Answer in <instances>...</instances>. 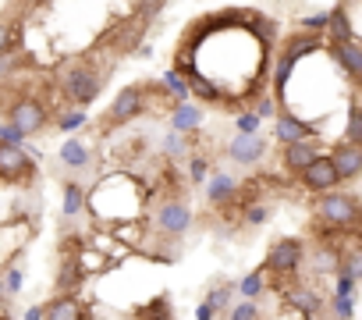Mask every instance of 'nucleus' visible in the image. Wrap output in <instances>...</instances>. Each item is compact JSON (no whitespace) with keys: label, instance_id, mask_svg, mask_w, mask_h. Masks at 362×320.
Wrapping results in <instances>:
<instances>
[{"label":"nucleus","instance_id":"f257e3e1","mask_svg":"<svg viewBox=\"0 0 362 320\" xmlns=\"http://www.w3.org/2000/svg\"><path fill=\"white\" fill-rule=\"evenodd\" d=\"M320 217L330 224V228H351L358 217H362V210H358V203L351 200V196H344V193H323V200H320Z\"/></svg>","mask_w":362,"mask_h":320},{"label":"nucleus","instance_id":"f03ea898","mask_svg":"<svg viewBox=\"0 0 362 320\" xmlns=\"http://www.w3.org/2000/svg\"><path fill=\"white\" fill-rule=\"evenodd\" d=\"M298 178H302V185H305L309 193H320V196L341 185V171H337V164H334V156H316Z\"/></svg>","mask_w":362,"mask_h":320},{"label":"nucleus","instance_id":"7ed1b4c3","mask_svg":"<svg viewBox=\"0 0 362 320\" xmlns=\"http://www.w3.org/2000/svg\"><path fill=\"white\" fill-rule=\"evenodd\" d=\"M68 96L78 103V107H86V103H93L96 96H100V89H103V79L93 72V68H75V72H68Z\"/></svg>","mask_w":362,"mask_h":320},{"label":"nucleus","instance_id":"20e7f679","mask_svg":"<svg viewBox=\"0 0 362 320\" xmlns=\"http://www.w3.org/2000/svg\"><path fill=\"white\" fill-rule=\"evenodd\" d=\"M33 171V156L18 146V142H0V178L4 182H18Z\"/></svg>","mask_w":362,"mask_h":320},{"label":"nucleus","instance_id":"39448f33","mask_svg":"<svg viewBox=\"0 0 362 320\" xmlns=\"http://www.w3.org/2000/svg\"><path fill=\"white\" fill-rule=\"evenodd\" d=\"M298 263H302V242H295V239H281L267 253V270H274V274H291Z\"/></svg>","mask_w":362,"mask_h":320},{"label":"nucleus","instance_id":"423d86ee","mask_svg":"<svg viewBox=\"0 0 362 320\" xmlns=\"http://www.w3.org/2000/svg\"><path fill=\"white\" fill-rule=\"evenodd\" d=\"M142 110V89L139 86H128V89H121L117 93V100L110 103V110H107V125H124V121H132L135 114Z\"/></svg>","mask_w":362,"mask_h":320},{"label":"nucleus","instance_id":"0eeeda50","mask_svg":"<svg viewBox=\"0 0 362 320\" xmlns=\"http://www.w3.org/2000/svg\"><path fill=\"white\" fill-rule=\"evenodd\" d=\"M11 121H15L25 135H33V132H40V128L47 125V110H43V103H40V100L22 96V100L11 107Z\"/></svg>","mask_w":362,"mask_h":320},{"label":"nucleus","instance_id":"6e6552de","mask_svg":"<svg viewBox=\"0 0 362 320\" xmlns=\"http://www.w3.org/2000/svg\"><path fill=\"white\" fill-rule=\"evenodd\" d=\"M334 164H337V171H341V178H355L358 171H362V142H351V139H344V142H337L334 146Z\"/></svg>","mask_w":362,"mask_h":320},{"label":"nucleus","instance_id":"1a4fd4ad","mask_svg":"<svg viewBox=\"0 0 362 320\" xmlns=\"http://www.w3.org/2000/svg\"><path fill=\"white\" fill-rule=\"evenodd\" d=\"M330 54H334V61L348 72V79H358V82H362V47H358L355 40H334Z\"/></svg>","mask_w":362,"mask_h":320},{"label":"nucleus","instance_id":"9d476101","mask_svg":"<svg viewBox=\"0 0 362 320\" xmlns=\"http://www.w3.org/2000/svg\"><path fill=\"white\" fill-rule=\"evenodd\" d=\"M156 221H160V228H163L167 235H181V232L192 224V214H189L185 203H163L160 214H156Z\"/></svg>","mask_w":362,"mask_h":320},{"label":"nucleus","instance_id":"9b49d317","mask_svg":"<svg viewBox=\"0 0 362 320\" xmlns=\"http://www.w3.org/2000/svg\"><path fill=\"white\" fill-rule=\"evenodd\" d=\"M316 156H320V153H316V146H313L309 139H298V142H288V149H284V164H288V171L302 175Z\"/></svg>","mask_w":362,"mask_h":320},{"label":"nucleus","instance_id":"f8f14e48","mask_svg":"<svg viewBox=\"0 0 362 320\" xmlns=\"http://www.w3.org/2000/svg\"><path fill=\"white\" fill-rule=\"evenodd\" d=\"M274 135H277V142H298V139H309V125L302 121V118H295V114H277V125H274Z\"/></svg>","mask_w":362,"mask_h":320},{"label":"nucleus","instance_id":"ddd939ff","mask_svg":"<svg viewBox=\"0 0 362 320\" xmlns=\"http://www.w3.org/2000/svg\"><path fill=\"white\" fill-rule=\"evenodd\" d=\"M231 156L238 164H252V160L263 156V139L256 132H238V139L231 142Z\"/></svg>","mask_w":362,"mask_h":320},{"label":"nucleus","instance_id":"4468645a","mask_svg":"<svg viewBox=\"0 0 362 320\" xmlns=\"http://www.w3.org/2000/svg\"><path fill=\"white\" fill-rule=\"evenodd\" d=\"M47 309V316L50 320H78L86 309H82V302L78 299H71V295H61V299H54L50 306H43Z\"/></svg>","mask_w":362,"mask_h":320},{"label":"nucleus","instance_id":"2eb2a0df","mask_svg":"<svg viewBox=\"0 0 362 320\" xmlns=\"http://www.w3.org/2000/svg\"><path fill=\"white\" fill-rule=\"evenodd\" d=\"M288 302H291V306H295L302 316H316V313L323 309V302H320V295H316L313 288H291Z\"/></svg>","mask_w":362,"mask_h":320},{"label":"nucleus","instance_id":"dca6fc26","mask_svg":"<svg viewBox=\"0 0 362 320\" xmlns=\"http://www.w3.org/2000/svg\"><path fill=\"white\" fill-rule=\"evenodd\" d=\"M61 160H64L68 168H86V164H89V149H86V142L68 139V142L61 146Z\"/></svg>","mask_w":362,"mask_h":320},{"label":"nucleus","instance_id":"f3484780","mask_svg":"<svg viewBox=\"0 0 362 320\" xmlns=\"http://www.w3.org/2000/svg\"><path fill=\"white\" fill-rule=\"evenodd\" d=\"M206 196H210L214 203H224V200H231V196H235V178H231V175H214V178H210V189H206Z\"/></svg>","mask_w":362,"mask_h":320},{"label":"nucleus","instance_id":"a211bd4d","mask_svg":"<svg viewBox=\"0 0 362 320\" xmlns=\"http://www.w3.org/2000/svg\"><path fill=\"white\" fill-rule=\"evenodd\" d=\"M185 82H189V93H192V96H199V100H217V86H214L206 75L192 72V75H185Z\"/></svg>","mask_w":362,"mask_h":320},{"label":"nucleus","instance_id":"6ab92c4d","mask_svg":"<svg viewBox=\"0 0 362 320\" xmlns=\"http://www.w3.org/2000/svg\"><path fill=\"white\" fill-rule=\"evenodd\" d=\"M196 125H199V110H196V107L181 103V107L174 110V132H192Z\"/></svg>","mask_w":362,"mask_h":320},{"label":"nucleus","instance_id":"aec40b11","mask_svg":"<svg viewBox=\"0 0 362 320\" xmlns=\"http://www.w3.org/2000/svg\"><path fill=\"white\" fill-rule=\"evenodd\" d=\"M313 263H316V270H323V274H334V270L341 274V267H344V263H341V256H337L334 249H316Z\"/></svg>","mask_w":362,"mask_h":320},{"label":"nucleus","instance_id":"412c9836","mask_svg":"<svg viewBox=\"0 0 362 320\" xmlns=\"http://www.w3.org/2000/svg\"><path fill=\"white\" fill-rule=\"evenodd\" d=\"M327 29H330L334 40H351V22H348V15H344L341 8L330 11V25H327Z\"/></svg>","mask_w":362,"mask_h":320},{"label":"nucleus","instance_id":"4be33fe9","mask_svg":"<svg viewBox=\"0 0 362 320\" xmlns=\"http://www.w3.org/2000/svg\"><path fill=\"white\" fill-rule=\"evenodd\" d=\"M82 203H86L82 185H64V214H68V217H75V214L82 210Z\"/></svg>","mask_w":362,"mask_h":320},{"label":"nucleus","instance_id":"5701e85b","mask_svg":"<svg viewBox=\"0 0 362 320\" xmlns=\"http://www.w3.org/2000/svg\"><path fill=\"white\" fill-rule=\"evenodd\" d=\"M316 47H320L316 36H309V40H291V43L284 47V57H288V61H298L305 50H316Z\"/></svg>","mask_w":362,"mask_h":320},{"label":"nucleus","instance_id":"b1692460","mask_svg":"<svg viewBox=\"0 0 362 320\" xmlns=\"http://www.w3.org/2000/svg\"><path fill=\"white\" fill-rule=\"evenodd\" d=\"M259 292H263V270H252V274L242 281V295H245V299H256Z\"/></svg>","mask_w":362,"mask_h":320},{"label":"nucleus","instance_id":"393cba45","mask_svg":"<svg viewBox=\"0 0 362 320\" xmlns=\"http://www.w3.org/2000/svg\"><path fill=\"white\" fill-rule=\"evenodd\" d=\"M348 139L351 142H362V107H351L348 110Z\"/></svg>","mask_w":362,"mask_h":320},{"label":"nucleus","instance_id":"a878e982","mask_svg":"<svg viewBox=\"0 0 362 320\" xmlns=\"http://www.w3.org/2000/svg\"><path fill=\"white\" fill-rule=\"evenodd\" d=\"M228 299H231V288H228V285H224V288H214V292H210V299H206V302H210V306H214V313H224V309H228Z\"/></svg>","mask_w":362,"mask_h":320},{"label":"nucleus","instance_id":"bb28decb","mask_svg":"<svg viewBox=\"0 0 362 320\" xmlns=\"http://www.w3.org/2000/svg\"><path fill=\"white\" fill-rule=\"evenodd\" d=\"M341 270H348L351 278H358V281H362V246L348 253V260H344V267H341Z\"/></svg>","mask_w":362,"mask_h":320},{"label":"nucleus","instance_id":"cd10ccee","mask_svg":"<svg viewBox=\"0 0 362 320\" xmlns=\"http://www.w3.org/2000/svg\"><path fill=\"white\" fill-rule=\"evenodd\" d=\"M231 316H235V320H256V316H259V306H256V302H242V306L231 309Z\"/></svg>","mask_w":362,"mask_h":320},{"label":"nucleus","instance_id":"c85d7f7f","mask_svg":"<svg viewBox=\"0 0 362 320\" xmlns=\"http://www.w3.org/2000/svg\"><path fill=\"white\" fill-rule=\"evenodd\" d=\"M25 139V132L11 121V125H4V128H0V142H22Z\"/></svg>","mask_w":362,"mask_h":320},{"label":"nucleus","instance_id":"c756f323","mask_svg":"<svg viewBox=\"0 0 362 320\" xmlns=\"http://www.w3.org/2000/svg\"><path fill=\"white\" fill-rule=\"evenodd\" d=\"M174 68H177L181 75H192V72H196V64H192V50H181L177 61H174Z\"/></svg>","mask_w":362,"mask_h":320},{"label":"nucleus","instance_id":"7c9ffc66","mask_svg":"<svg viewBox=\"0 0 362 320\" xmlns=\"http://www.w3.org/2000/svg\"><path fill=\"white\" fill-rule=\"evenodd\" d=\"M334 313H337V316H351V295H348V292H341V295L334 299Z\"/></svg>","mask_w":362,"mask_h":320},{"label":"nucleus","instance_id":"2f4dec72","mask_svg":"<svg viewBox=\"0 0 362 320\" xmlns=\"http://www.w3.org/2000/svg\"><path fill=\"white\" fill-rule=\"evenodd\" d=\"M78 125H86V114H82V110H75V114L61 118V128H64V132H75Z\"/></svg>","mask_w":362,"mask_h":320},{"label":"nucleus","instance_id":"473e14b6","mask_svg":"<svg viewBox=\"0 0 362 320\" xmlns=\"http://www.w3.org/2000/svg\"><path fill=\"white\" fill-rule=\"evenodd\" d=\"M11 43H15L11 25H8V22H0V54H8V50H11Z\"/></svg>","mask_w":362,"mask_h":320},{"label":"nucleus","instance_id":"72a5a7b5","mask_svg":"<svg viewBox=\"0 0 362 320\" xmlns=\"http://www.w3.org/2000/svg\"><path fill=\"white\" fill-rule=\"evenodd\" d=\"M78 278H82V270H78V267H64V274H61V281H57V285H61V288H71Z\"/></svg>","mask_w":362,"mask_h":320},{"label":"nucleus","instance_id":"f704fd0d","mask_svg":"<svg viewBox=\"0 0 362 320\" xmlns=\"http://www.w3.org/2000/svg\"><path fill=\"white\" fill-rule=\"evenodd\" d=\"M238 128H242V132H256V128H259V114H242V118H238Z\"/></svg>","mask_w":362,"mask_h":320},{"label":"nucleus","instance_id":"c9c22d12","mask_svg":"<svg viewBox=\"0 0 362 320\" xmlns=\"http://www.w3.org/2000/svg\"><path fill=\"white\" fill-rule=\"evenodd\" d=\"M323 25H330V15H313L302 22V29H323Z\"/></svg>","mask_w":362,"mask_h":320},{"label":"nucleus","instance_id":"e433bc0d","mask_svg":"<svg viewBox=\"0 0 362 320\" xmlns=\"http://www.w3.org/2000/svg\"><path fill=\"white\" fill-rule=\"evenodd\" d=\"M245 221H249V224H263V221H267V207H249Z\"/></svg>","mask_w":362,"mask_h":320},{"label":"nucleus","instance_id":"4c0bfd02","mask_svg":"<svg viewBox=\"0 0 362 320\" xmlns=\"http://www.w3.org/2000/svg\"><path fill=\"white\" fill-rule=\"evenodd\" d=\"M8 288H11V292H18V288H22V274H18V270H11V274H8Z\"/></svg>","mask_w":362,"mask_h":320},{"label":"nucleus","instance_id":"58836bf2","mask_svg":"<svg viewBox=\"0 0 362 320\" xmlns=\"http://www.w3.org/2000/svg\"><path fill=\"white\" fill-rule=\"evenodd\" d=\"M270 110H274V103H270V100H259V110H256V114L263 118V114H270Z\"/></svg>","mask_w":362,"mask_h":320},{"label":"nucleus","instance_id":"ea45409f","mask_svg":"<svg viewBox=\"0 0 362 320\" xmlns=\"http://www.w3.org/2000/svg\"><path fill=\"white\" fill-rule=\"evenodd\" d=\"M203 171H206V168H203V160H192V175H196V178H203Z\"/></svg>","mask_w":362,"mask_h":320}]
</instances>
